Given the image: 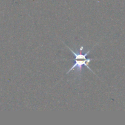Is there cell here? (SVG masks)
<instances>
[{
	"label": "cell",
	"mask_w": 125,
	"mask_h": 125,
	"mask_svg": "<svg viewBox=\"0 0 125 125\" xmlns=\"http://www.w3.org/2000/svg\"><path fill=\"white\" fill-rule=\"evenodd\" d=\"M67 48L71 50V52H72V53L75 56V63L74 65L70 68L69 70L67 72V73H70L71 72H72V70H76V71H77L76 72H77V73H78L79 74H80L81 72H82V66L83 65L85 66V67H87V68H88L91 72L94 73V72H93V70L89 68V65H88V64L90 63L91 61H93V60L94 59L87 58V56H88V54L89 53L90 50H89V51H87L85 54H81V53L80 54L77 53V52H76L75 51L72 50V49L68 47V46H67Z\"/></svg>",
	"instance_id": "cell-1"
}]
</instances>
